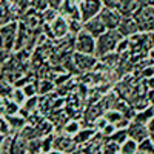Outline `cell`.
Here are the masks:
<instances>
[{"label": "cell", "mask_w": 154, "mask_h": 154, "mask_svg": "<svg viewBox=\"0 0 154 154\" xmlns=\"http://www.w3.org/2000/svg\"><path fill=\"white\" fill-rule=\"evenodd\" d=\"M148 57L154 62V45H152V46L149 48V51H148Z\"/></svg>", "instance_id": "45"}, {"label": "cell", "mask_w": 154, "mask_h": 154, "mask_svg": "<svg viewBox=\"0 0 154 154\" xmlns=\"http://www.w3.org/2000/svg\"><path fill=\"white\" fill-rule=\"evenodd\" d=\"M83 29H85L86 32H89L93 37L97 38L99 35H102V34L106 31V26L103 25V22L100 20V17L96 16V17H93V19L83 22Z\"/></svg>", "instance_id": "13"}, {"label": "cell", "mask_w": 154, "mask_h": 154, "mask_svg": "<svg viewBox=\"0 0 154 154\" xmlns=\"http://www.w3.org/2000/svg\"><path fill=\"white\" fill-rule=\"evenodd\" d=\"M108 139L114 140V142H117V143L120 145V143H123L125 140L128 139V133H126V130H116Z\"/></svg>", "instance_id": "32"}, {"label": "cell", "mask_w": 154, "mask_h": 154, "mask_svg": "<svg viewBox=\"0 0 154 154\" xmlns=\"http://www.w3.org/2000/svg\"><path fill=\"white\" fill-rule=\"evenodd\" d=\"M146 99L149 102V105H154V89H146Z\"/></svg>", "instance_id": "42"}, {"label": "cell", "mask_w": 154, "mask_h": 154, "mask_svg": "<svg viewBox=\"0 0 154 154\" xmlns=\"http://www.w3.org/2000/svg\"><path fill=\"white\" fill-rule=\"evenodd\" d=\"M72 60H74L75 68H77V71H79V75H80V74H85V72L94 71L97 62H99V57H96L94 54H83V53L74 51Z\"/></svg>", "instance_id": "5"}, {"label": "cell", "mask_w": 154, "mask_h": 154, "mask_svg": "<svg viewBox=\"0 0 154 154\" xmlns=\"http://www.w3.org/2000/svg\"><path fill=\"white\" fill-rule=\"evenodd\" d=\"M3 109H5V99L0 97V114L3 116Z\"/></svg>", "instance_id": "44"}, {"label": "cell", "mask_w": 154, "mask_h": 154, "mask_svg": "<svg viewBox=\"0 0 154 154\" xmlns=\"http://www.w3.org/2000/svg\"><path fill=\"white\" fill-rule=\"evenodd\" d=\"M102 2H103V6L106 8H117L120 0H102Z\"/></svg>", "instance_id": "38"}, {"label": "cell", "mask_w": 154, "mask_h": 154, "mask_svg": "<svg viewBox=\"0 0 154 154\" xmlns=\"http://www.w3.org/2000/svg\"><path fill=\"white\" fill-rule=\"evenodd\" d=\"M35 136L37 137H45V136H49V134H54L56 133V126H54V123L51 122L48 117H45L40 123H37L35 126Z\"/></svg>", "instance_id": "16"}, {"label": "cell", "mask_w": 154, "mask_h": 154, "mask_svg": "<svg viewBox=\"0 0 154 154\" xmlns=\"http://www.w3.org/2000/svg\"><path fill=\"white\" fill-rule=\"evenodd\" d=\"M75 2H77V3H79V2H80V0H75Z\"/></svg>", "instance_id": "51"}, {"label": "cell", "mask_w": 154, "mask_h": 154, "mask_svg": "<svg viewBox=\"0 0 154 154\" xmlns=\"http://www.w3.org/2000/svg\"><path fill=\"white\" fill-rule=\"evenodd\" d=\"M11 134V128H9V123L6 120L5 116H0V136H8Z\"/></svg>", "instance_id": "35"}, {"label": "cell", "mask_w": 154, "mask_h": 154, "mask_svg": "<svg viewBox=\"0 0 154 154\" xmlns=\"http://www.w3.org/2000/svg\"><path fill=\"white\" fill-rule=\"evenodd\" d=\"M116 53H117L119 56L130 53V40H128V37H122L120 38V42L117 43V48H116Z\"/></svg>", "instance_id": "31"}, {"label": "cell", "mask_w": 154, "mask_h": 154, "mask_svg": "<svg viewBox=\"0 0 154 154\" xmlns=\"http://www.w3.org/2000/svg\"><path fill=\"white\" fill-rule=\"evenodd\" d=\"M49 25V32H51V40L56 42V40H62L69 35V23L68 19H65L63 16H57Z\"/></svg>", "instance_id": "6"}, {"label": "cell", "mask_w": 154, "mask_h": 154, "mask_svg": "<svg viewBox=\"0 0 154 154\" xmlns=\"http://www.w3.org/2000/svg\"><path fill=\"white\" fill-rule=\"evenodd\" d=\"M17 32H19V22L17 20H11V22L0 26V35L3 38V48L6 51H9V53L14 51Z\"/></svg>", "instance_id": "4"}, {"label": "cell", "mask_w": 154, "mask_h": 154, "mask_svg": "<svg viewBox=\"0 0 154 154\" xmlns=\"http://www.w3.org/2000/svg\"><path fill=\"white\" fill-rule=\"evenodd\" d=\"M136 154H148V152H142V151H137Z\"/></svg>", "instance_id": "49"}, {"label": "cell", "mask_w": 154, "mask_h": 154, "mask_svg": "<svg viewBox=\"0 0 154 154\" xmlns=\"http://www.w3.org/2000/svg\"><path fill=\"white\" fill-rule=\"evenodd\" d=\"M59 14L68 20H82L80 19V9L79 3L75 0H63V3L59 8Z\"/></svg>", "instance_id": "10"}, {"label": "cell", "mask_w": 154, "mask_h": 154, "mask_svg": "<svg viewBox=\"0 0 154 154\" xmlns=\"http://www.w3.org/2000/svg\"><path fill=\"white\" fill-rule=\"evenodd\" d=\"M143 82H145L146 89H154V75L149 77V79H143Z\"/></svg>", "instance_id": "41"}, {"label": "cell", "mask_w": 154, "mask_h": 154, "mask_svg": "<svg viewBox=\"0 0 154 154\" xmlns=\"http://www.w3.org/2000/svg\"><path fill=\"white\" fill-rule=\"evenodd\" d=\"M117 31H119L123 37H130V35L139 32V26H137V23L134 22V19H130V17L123 16V19H122V22H120V25H119Z\"/></svg>", "instance_id": "14"}, {"label": "cell", "mask_w": 154, "mask_h": 154, "mask_svg": "<svg viewBox=\"0 0 154 154\" xmlns=\"http://www.w3.org/2000/svg\"><path fill=\"white\" fill-rule=\"evenodd\" d=\"M38 109V96H34V97H28L26 100H25V103L20 106V112L23 117H26L28 114L34 112Z\"/></svg>", "instance_id": "19"}, {"label": "cell", "mask_w": 154, "mask_h": 154, "mask_svg": "<svg viewBox=\"0 0 154 154\" xmlns=\"http://www.w3.org/2000/svg\"><path fill=\"white\" fill-rule=\"evenodd\" d=\"M154 116V105H149L148 108H145V109H140V111H136V114H134V122H137V123H142V125H146L149 120H151V117Z\"/></svg>", "instance_id": "21"}, {"label": "cell", "mask_w": 154, "mask_h": 154, "mask_svg": "<svg viewBox=\"0 0 154 154\" xmlns=\"http://www.w3.org/2000/svg\"><path fill=\"white\" fill-rule=\"evenodd\" d=\"M103 2L102 0H80L79 2V9H80V19L82 22H86L100 14Z\"/></svg>", "instance_id": "7"}, {"label": "cell", "mask_w": 154, "mask_h": 154, "mask_svg": "<svg viewBox=\"0 0 154 154\" xmlns=\"http://www.w3.org/2000/svg\"><path fill=\"white\" fill-rule=\"evenodd\" d=\"M123 35L117 29H106L102 35L96 38V57H103L109 53H116L117 43Z\"/></svg>", "instance_id": "1"}, {"label": "cell", "mask_w": 154, "mask_h": 154, "mask_svg": "<svg viewBox=\"0 0 154 154\" xmlns=\"http://www.w3.org/2000/svg\"><path fill=\"white\" fill-rule=\"evenodd\" d=\"M0 116H2V114H0Z\"/></svg>", "instance_id": "53"}, {"label": "cell", "mask_w": 154, "mask_h": 154, "mask_svg": "<svg viewBox=\"0 0 154 154\" xmlns=\"http://www.w3.org/2000/svg\"><path fill=\"white\" fill-rule=\"evenodd\" d=\"M139 151V142L128 137L123 143H120V152L122 154H136Z\"/></svg>", "instance_id": "22"}, {"label": "cell", "mask_w": 154, "mask_h": 154, "mask_svg": "<svg viewBox=\"0 0 154 154\" xmlns=\"http://www.w3.org/2000/svg\"><path fill=\"white\" fill-rule=\"evenodd\" d=\"M48 3H49V6H51V8H54V9H57V11H59L60 5L63 3V0H48Z\"/></svg>", "instance_id": "40"}, {"label": "cell", "mask_w": 154, "mask_h": 154, "mask_svg": "<svg viewBox=\"0 0 154 154\" xmlns=\"http://www.w3.org/2000/svg\"><path fill=\"white\" fill-rule=\"evenodd\" d=\"M53 142H54V134H49V136H45L42 137V149L45 152L53 149Z\"/></svg>", "instance_id": "34"}, {"label": "cell", "mask_w": 154, "mask_h": 154, "mask_svg": "<svg viewBox=\"0 0 154 154\" xmlns=\"http://www.w3.org/2000/svg\"><path fill=\"white\" fill-rule=\"evenodd\" d=\"M134 22L137 23L139 31L151 32L154 29V5H145L134 12Z\"/></svg>", "instance_id": "2"}, {"label": "cell", "mask_w": 154, "mask_h": 154, "mask_svg": "<svg viewBox=\"0 0 154 154\" xmlns=\"http://www.w3.org/2000/svg\"><path fill=\"white\" fill-rule=\"evenodd\" d=\"M77 143L72 136H68L65 133H54V142H53V149H59L65 154H69L72 151H75Z\"/></svg>", "instance_id": "9"}, {"label": "cell", "mask_w": 154, "mask_h": 154, "mask_svg": "<svg viewBox=\"0 0 154 154\" xmlns=\"http://www.w3.org/2000/svg\"><path fill=\"white\" fill-rule=\"evenodd\" d=\"M8 123H9V128H11V134H17L22 128L26 125V119L23 117L22 114H16V116H5Z\"/></svg>", "instance_id": "17"}, {"label": "cell", "mask_w": 154, "mask_h": 154, "mask_svg": "<svg viewBox=\"0 0 154 154\" xmlns=\"http://www.w3.org/2000/svg\"><path fill=\"white\" fill-rule=\"evenodd\" d=\"M29 3H31V8L35 9L37 12H43L49 6L48 0H29Z\"/></svg>", "instance_id": "33"}, {"label": "cell", "mask_w": 154, "mask_h": 154, "mask_svg": "<svg viewBox=\"0 0 154 154\" xmlns=\"http://www.w3.org/2000/svg\"><path fill=\"white\" fill-rule=\"evenodd\" d=\"M96 133H97V130H96L94 126H82L80 130H79V133L74 136V140H75L77 146L80 148L82 145H85L86 142H89V140L94 137Z\"/></svg>", "instance_id": "15"}, {"label": "cell", "mask_w": 154, "mask_h": 154, "mask_svg": "<svg viewBox=\"0 0 154 154\" xmlns=\"http://www.w3.org/2000/svg\"><path fill=\"white\" fill-rule=\"evenodd\" d=\"M46 154H65V152H62V151H59V149H51V151H48Z\"/></svg>", "instance_id": "46"}, {"label": "cell", "mask_w": 154, "mask_h": 154, "mask_svg": "<svg viewBox=\"0 0 154 154\" xmlns=\"http://www.w3.org/2000/svg\"><path fill=\"white\" fill-rule=\"evenodd\" d=\"M9 56H11L9 51H6V49H0V65H3V63L8 60Z\"/></svg>", "instance_id": "39"}, {"label": "cell", "mask_w": 154, "mask_h": 154, "mask_svg": "<svg viewBox=\"0 0 154 154\" xmlns=\"http://www.w3.org/2000/svg\"><path fill=\"white\" fill-rule=\"evenodd\" d=\"M114 131H116V126H114L112 123H108V125L103 128V130H102V131H99V133H100L102 136H105V137L108 139V137H109V136H111Z\"/></svg>", "instance_id": "37"}, {"label": "cell", "mask_w": 154, "mask_h": 154, "mask_svg": "<svg viewBox=\"0 0 154 154\" xmlns=\"http://www.w3.org/2000/svg\"><path fill=\"white\" fill-rule=\"evenodd\" d=\"M40 151H43L42 149V139L40 137H34V139L28 140V143H26V152L28 154H37Z\"/></svg>", "instance_id": "25"}, {"label": "cell", "mask_w": 154, "mask_h": 154, "mask_svg": "<svg viewBox=\"0 0 154 154\" xmlns=\"http://www.w3.org/2000/svg\"><path fill=\"white\" fill-rule=\"evenodd\" d=\"M93 125H94V128H96L97 131H102V130H103V128L108 125V122H106V119L103 117V116H99V117L94 120Z\"/></svg>", "instance_id": "36"}, {"label": "cell", "mask_w": 154, "mask_h": 154, "mask_svg": "<svg viewBox=\"0 0 154 154\" xmlns=\"http://www.w3.org/2000/svg\"><path fill=\"white\" fill-rule=\"evenodd\" d=\"M120 151V145L117 142H114L111 139H106L103 148H102V154H117Z\"/></svg>", "instance_id": "26"}, {"label": "cell", "mask_w": 154, "mask_h": 154, "mask_svg": "<svg viewBox=\"0 0 154 154\" xmlns=\"http://www.w3.org/2000/svg\"><path fill=\"white\" fill-rule=\"evenodd\" d=\"M74 49L77 53L96 56V37H93L89 32L82 29L80 32H77L74 35Z\"/></svg>", "instance_id": "3"}, {"label": "cell", "mask_w": 154, "mask_h": 154, "mask_svg": "<svg viewBox=\"0 0 154 154\" xmlns=\"http://www.w3.org/2000/svg\"><path fill=\"white\" fill-rule=\"evenodd\" d=\"M139 151L154 154V142L151 140V137H146V139L142 140V142H139Z\"/></svg>", "instance_id": "29"}, {"label": "cell", "mask_w": 154, "mask_h": 154, "mask_svg": "<svg viewBox=\"0 0 154 154\" xmlns=\"http://www.w3.org/2000/svg\"><path fill=\"white\" fill-rule=\"evenodd\" d=\"M82 128V122H79L77 119H68L66 122H65V125L62 126V130L60 131H57V133H65V134H68V136H75L77 133H79V130Z\"/></svg>", "instance_id": "20"}, {"label": "cell", "mask_w": 154, "mask_h": 154, "mask_svg": "<svg viewBox=\"0 0 154 154\" xmlns=\"http://www.w3.org/2000/svg\"><path fill=\"white\" fill-rule=\"evenodd\" d=\"M9 99H11V100H14L17 105H20V106H22V105L25 103V100H26L28 97L25 96V93H23V89H22V88H16V86H14V89L11 91Z\"/></svg>", "instance_id": "27"}, {"label": "cell", "mask_w": 154, "mask_h": 154, "mask_svg": "<svg viewBox=\"0 0 154 154\" xmlns=\"http://www.w3.org/2000/svg\"><path fill=\"white\" fill-rule=\"evenodd\" d=\"M149 137H151V140L154 142V133H152V134H149Z\"/></svg>", "instance_id": "48"}, {"label": "cell", "mask_w": 154, "mask_h": 154, "mask_svg": "<svg viewBox=\"0 0 154 154\" xmlns=\"http://www.w3.org/2000/svg\"><path fill=\"white\" fill-rule=\"evenodd\" d=\"M20 112V105H17L14 100H11L9 97L5 99V109H3V116H16Z\"/></svg>", "instance_id": "24"}, {"label": "cell", "mask_w": 154, "mask_h": 154, "mask_svg": "<svg viewBox=\"0 0 154 154\" xmlns=\"http://www.w3.org/2000/svg\"><path fill=\"white\" fill-rule=\"evenodd\" d=\"M57 16H59V11H57V9H54V8H51V6H48V8L42 12L43 23H51V22H53Z\"/></svg>", "instance_id": "30"}, {"label": "cell", "mask_w": 154, "mask_h": 154, "mask_svg": "<svg viewBox=\"0 0 154 154\" xmlns=\"http://www.w3.org/2000/svg\"><path fill=\"white\" fill-rule=\"evenodd\" d=\"M106 137L102 136L99 131L94 134V137L86 142L85 145L80 146L82 149V154H102V148H103V143H105Z\"/></svg>", "instance_id": "11"}, {"label": "cell", "mask_w": 154, "mask_h": 154, "mask_svg": "<svg viewBox=\"0 0 154 154\" xmlns=\"http://www.w3.org/2000/svg\"><path fill=\"white\" fill-rule=\"evenodd\" d=\"M99 17H100L102 22H103L106 29H117L120 22H122V19H123L122 12L117 8H106V6L102 8Z\"/></svg>", "instance_id": "8"}, {"label": "cell", "mask_w": 154, "mask_h": 154, "mask_svg": "<svg viewBox=\"0 0 154 154\" xmlns=\"http://www.w3.org/2000/svg\"><path fill=\"white\" fill-rule=\"evenodd\" d=\"M146 128H148V131H149V134H152L154 133V116L151 117V120L146 123Z\"/></svg>", "instance_id": "43"}, {"label": "cell", "mask_w": 154, "mask_h": 154, "mask_svg": "<svg viewBox=\"0 0 154 154\" xmlns=\"http://www.w3.org/2000/svg\"><path fill=\"white\" fill-rule=\"evenodd\" d=\"M69 154H82V149H80V148H77L75 151H72V152H69Z\"/></svg>", "instance_id": "47"}, {"label": "cell", "mask_w": 154, "mask_h": 154, "mask_svg": "<svg viewBox=\"0 0 154 154\" xmlns=\"http://www.w3.org/2000/svg\"><path fill=\"white\" fill-rule=\"evenodd\" d=\"M22 89H23V93H25V96H26V97L38 96V93H37V77H35V79H32L31 82H28L25 86H22Z\"/></svg>", "instance_id": "28"}, {"label": "cell", "mask_w": 154, "mask_h": 154, "mask_svg": "<svg viewBox=\"0 0 154 154\" xmlns=\"http://www.w3.org/2000/svg\"><path fill=\"white\" fill-rule=\"evenodd\" d=\"M37 154H46V152L45 151H40V152H37Z\"/></svg>", "instance_id": "50"}, {"label": "cell", "mask_w": 154, "mask_h": 154, "mask_svg": "<svg viewBox=\"0 0 154 154\" xmlns=\"http://www.w3.org/2000/svg\"><path fill=\"white\" fill-rule=\"evenodd\" d=\"M56 89V83L51 80V79H37V93L38 96H46V94H51Z\"/></svg>", "instance_id": "18"}, {"label": "cell", "mask_w": 154, "mask_h": 154, "mask_svg": "<svg viewBox=\"0 0 154 154\" xmlns=\"http://www.w3.org/2000/svg\"><path fill=\"white\" fill-rule=\"evenodd\" d=\"M102 116H103V117L106 119L108 123H112V125H116V123H117V122L123 117V114H122L119 109H116V108H109V109H106Z\"/></svg>", "instance_id": "23"}, {"label": "cell", "mask_w": 154, "mask_h": 154, "mask_svg": "<svg viewBox=\"0 0 154 154\" xmlns=\"http://www.w3.org/2000/svg\"><path fill=\"white\" fill-rule=\"evenodd\" d=\"M126 133H128V137L136 140V142H142L143 139L149 137V131L146 125H142V123H137L134 120H131V123L128 125L126 128Z\"/></svg>", "instance_id": "12"}, {"label": "cell", "mask_w": 154, "mask_h": 154, "mask_svg": "<svg viewBox=\"0 0 154 154\" xmlns=\"http://www.w3.org/2000/svg\"><path fill=\"white\" fill-rule=\"evenodd\" d=\"M117 154H122V152H120V151H119V152H117Z\"/></svg>", "instance_id": "52"}]
</instances>
